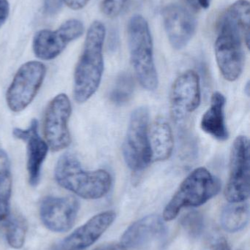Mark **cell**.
<instances>
[{"mask_svg": "<svg viewBox=\"0 0 250 250\" xmlns=\"http://www.w3.org/2000/svg\"><path fill=\"white\" fill-rule=\"evenodd\" d=\"M70 8L80 10L88 4L90 0H63Z\"/></svg>", "mask_w": 250, "mask_h": 250, "instance_id": "cell-28", "label": "cell"}, {"mask_svg": "<svg viewBox=\"0 0 250 250\" xmlns=\"http://www.w3.org/2000/svg\"><path fill=\"white\" fill-rule=\"evenodd\" d=\"M135 89V82L132 75L123 73L116 79L110 92V101L117 105H123L132 99Z\"/></svg>", "mask_w": 250, "mask_h": 250, "instance_id": "cell-21", "label": "cell"}, {"mask_svg": "<svg viewBox=\"0 0 250 250\" xmlns=\"http://www.w3.org/2000/svg\"><path fill=\"white\" fill-rule=\"evenodd\" d=\"M10 11L7 0H0V26L7 20Z\"/></svg>", "mask_w": 250, "mask_h": 250, "instance_id": "cell-27", "label": "cell"}, {"mask_svg": "<svg viewBox=\"0 0 250 250\" xmlns=\"http://www.w3.org/2000/svg\"><path fill=\"white\" fill-rule=\"evenodd\" d=\"M116 218L113 211L99 213L56 245L54 250H85L105 233Z\"/></svg>", "mask_w": 250, "mask_h": 250, "instance_id": "cell-14", "label": "cell"}, {"mask_svg": "<svg viewBox=\"0 0 250 250\" xmlns=\"http://www.w3.org/2000/svg\"><path fill=\"white\" fill-rule=\"evenodd\" d=\"M221 189V182L205 167H198L191 172L181 184L178 190L163 212V220L171 221L181 210L198 207L214 198Z\"/></svg>", "mask_w": 250, "mask_h": 250, "instance_id": "cell-5", "label": "cell"}, {"mask_svg": "<svg viewBox=\"0 0 250 250\" xmlns=\"http://www.w3.org/2000/svg\"><path fill=\"white\" fill-rule=\"evenodd\" d=\"M12 185L10 169L0 172V223L7 220L10 215Z\"/></svg>", "mask_w": 250, "mask_h": 250, "instance_id": "cell-22", "label": "cell"}, {"mask_svg": "<svg viewBox=\"0 0 250 250\" xmlns=\"http://www.w3.org/2000/svg\"><path fill=\"white\" fill-rule=\"evenodd\" d=\"M167 233L164 220L156 214L146 216L128 228L121 238V245L130 249H142L160 240Z\"/></svg>", "mask_w": 250, "mask_h": 250, "instance_id": "cell-16", "label": "cell"}, {"mask_svg": "<svg viewBox=\"0 0 250 250\" xmlns=\"http://www.w3.org/2000/svg\"><path fill=\"white\" fill-rule=\"evenodd\" d=\"M54 177L60 187L87 200L103 198L112 186V177L107 170H84L79 160L68 153L57 161Z\"/></svg>", "mask_w": 250, "mask_h": 250, "instance_id": "cell-3", "label": "cell"}, {"mask_svg": "<svg viewBox=\"0 0 250 250\" xmlns=\"http://www.w3.org/2000/svg\"><path fill=\"white\" fill-rule=\"evenodd\" d=\"M104 23L95 21L90 26L83 50L74 72L73 95L79 104L88 101L99 87L104 72Z\"/></svg>", "mask_w": 250, "mask_h": 250, "instance_id": "cell-1", "label": "cell"}, {"mask_svg": "<svg viewBox=\"0 0 250 250\" xmlns=\"http://www.w3.org/2000/svg\"><path fill=\"white\" fill-rule=\"evenodd\" d=\"M170 101L171 117L176 123H182L198 109L201 102V82L195 70H186L176 79Z\"/></svg>", "mask_w": 250, "mask_h": 250, "instance_id": "cell-10", "label": "cell"}, {"mask_svg": "<svg viewBox=\"0 0 250 250\" xmlns=\"http://www.w3.org/2000/svg\"><path fill=\"white\" fill-rule=\"evenodd\" d=\"M244 43L249 48V31L244 29L226 11L219 23L214 51L219 69L224 79L228 82L237 80L243 71Z\"/></svg>", "mask_w": 250, "mask_h": 250, "instance_id": "cell-2", "label": "cell"}, {"mask_svg": "<svg viewBox=\"0 0 250 250\" xmlns=\"http://www.w3.org/2000/svg\"><path fill=\"white\" fill-rule=\"evenodd\" d=\"M122 150L125 162L132 171L145 170L152 161L149 111L146 107H139L132 112Z\"/></svg>", "mask_w": 250, "mask_h": 250, "instance_id": "cell-6", "label": "cell"}, {"mask_svg": "<svg viewBox=\"0 0 250 250\" xmlns=\"http://www.w3.org/2000/svg\"><path fill=\"white\" fill-rule=\"evenodd\" d=\"M250 208L246 203H230L222 211L221 226L226 231L236 233L243 230L249 223Z\"/></svg>", "mask_w": 250, "mask_h": 250, "instance_id": "cell-19", "label": "cell"}, {"mask_svg": "<svg viewBox=\"0 0 250 250\" xmlns=\"http://www.w3.org/2000/svg\"><path fill=\"white\" fill-rule=\"evenodd\" d=\"M194 7L199 9H208L211 3V0H187Z\"/></svg>", "mask_w": 250, "mask_h": 250, "instance_id": "cell-30", "label": "cell"}, {"mask_svg": "<svg viewBox=\"0 0 250 250\" xmlns=\"http://www.w3.org/2000/svg\"><path fill=\"white\" fill-rule=\"evenodd\" d=\"M127 0H102V10L106 16L110 18L116 17L121 13Z\"/></svg>", "mask_w": 250, "mask_h": 250, "instance_id": "cell-24", "label": "cell"}, {"mask_svg": "<svg viewBox=\"0 0 250 250\" xmlns=\"http://www.w3.org/2000/svg\"><path fill=\"white\" fill-rule=\"evenodd\" d=\"M181 224L183 229L193 238L199 237L205 228L204 216L196 211H190L183 216Z\"/></svg>", "mask_w": 250, "mask_h": 250, "instance_id": "cell-23", "label": "cell"}, {"mask_svg": "<svg viewBox=\"0 0 250 250\" xmlns=\"http://www.w3.org/2000/svg\"><path fill=\"white\" fill-rule=\"evenodd\" d=\"M71 111L70 99L66 94L54 97L47 106L44 114V134L52 151H60L70 145L68 121Z\"/></svg>", "mask_w": 250, "mask_h": 250, "instance_id": "cell-9", "label": "cell"}, {"mask_svg": "<svg viewBox=\"0 0 250 250\" xmlns=\"http://www.w3.org/2000/svg\"><path fill=\"white\" fill-rule=\"evenodd\" d=\"M226 104L224 95L219 92H214L211 96L209 108L201 122L202 130L219 141H226L229 138L225 117Z\"/></svg>", "mask_w": 250, "mask_h": 250, "instance_id": "cell-17", "label": "cell"}, {"mask_svg": "<svg viewBox=\"0 0 250 250\" xmlns=\"http://www.w3.org/2000/svg\"><path fill=\"white\" fill-rule=\"evenodd\" d=\"M79 203L74 197L48 196L40 207V217L46 229L54 233H66L74 225Z\"/></svg>", "mask_w": 250, "mask_h": 250, "instance_id": "cell-12", "label": "cell"}, {"mask_svg": "<svg viewBox=\"0 0 250 250\" xmlns=\"http://www.w3.org/2000/svg\"><path fill=\"white\" fill-rule=\"evenodd\" d=\"M250 196L249 140L245 135L235 139L230 155L229 178L225 197L230 203H242Z\"/></svg>", "mask_w": 250, "mask_h": 250, "instance_id": "cell-8", "label": "cell"}, {"mask_svg": "<svg viewBox=\"0 0 250 250\" xmlns=\"http://www.w3.org/2000/svg\"><path fill=\"white\" fill-rule=\"evenodd\" d=\"M83 32V23L76 19L67 21L55 31H39L35 34L32 42L34 53L41 60H54L64 51L68 44L78 39Z\"/></svg>", "mask_w": 250, "mask_h": 250, "instance_id": "cell-11", "label": "cell"}, {"mask_svg": "<svg viewBox=\"0 0 250 250\" xmlns=\"http://www.w3.org/2000/svg\"><path fill=\"white\" fill-rule=\"evenodd\" d=\"M63 0H44V12L48 16H54L62 8Z\"/></svg>", "mask_w": 250, "mask_h": 250, "instance_id": "cell-26", "label": "cell"}, {"mask_svg": "<svg viewBox=\"0 0 250 250\" xmlns=\"http://www.w3.org/2000/svg\"><path fill=\"white\" fill-rule=\"evenodd\" d=\"M38 120H32L29 127L23 129L15 128L13 135L27 144V167L29 182L35 187L39 183L41 167L48 153V146L38 134Z\"/></svg>", "mask_w": 250, "mask_h": 250, "instance_id": "cell-15", "label": "cell"}, {"mask_svg": "<svg viewBox=\"0 0 250 250\" xmlns=\"http://www.w3.org/2000/svg\"><path fill=\"white\" fill-rule=\"evenodd\" d=\"M46 74L41 62L30 61L19 67L7 89L6 102L13 112L23 111L36 96Z\"/></svg>", "mask_w": 250, "mask_h": 250, "instance_id": "cell-7", "label": "cell"}, {"mask_svg": "<svg viewBox=\"0 0 250 250\" xmlns=\"http://www.w3.org/2000/svg\"><path fill=\"white\" fill-rule=\"evenodd\" d=\"M152 160L166 161L171 157L174 148V137L171 126L164 119L156 120L149 132Z\"/></svg>", "mask_w": 250, "mask_h": 250, "instance_id": "cell-18", "label": "cell"}, {"mask_svg": "<svg viewBox=\"0 0 250 250\" xmlns=\"http://www.w3.org/2000/svg\"><path fill=\"white\" fill-rule=\"evenodd\" d=\"M208 245L211 250H231L226 238L220 233H212L208 237Z\"/></svg>", "mask_w": 250, "mask_h": 250, "instance_id": "cell-25", "label": "cell"}, {"mask_svg": "<svg viewBox=\"0 0 250 250\" xmlns=\"http://www.w3.org/2000/svg\"><path fill=\"white\" fill-rule=\"evenodd\" d=\"M7 221L6 239L7 243L13 249H22L24 245L28 230L26 219L22 216L16 214L10 215Z\"/></svg>", "mask_w": 250, "mask_h": 250, "instance_id": "cell-20", "label": "cell"}, {"mask_svg": "<svg viewBox=\"0 0 250 250\" xmlns=\"http://www.w3.org/2000/svg\"><path fill=\"white\" fill-rule=\"evenodd\" d=\"M127 32L131 62L136 78L144 89L156 90L159 79L149 24L143 16L134 15L128 23Z\"/></svg>", "mask_w": 250, "mask_h": 250, "instance_id": "cell-4", "label": "cell"}, {"mask_svg": "<svg viewBox=\"0 0 250 250\" xmlns=\"http://www.w3.org/2000/svg\"><path fill=\"white\" fill-rule=\"evenodd\" d=\"M96 250H126L122 245H116V244H109V245H104Z\"/></svg>", "mask_w": 250, "mask_h": 250, "instance_id": "cell-31", "label": "cell"}, {"mask_svg": "<svg viewBox=\"0 0 250 250\" xmlns=\"http://www.w3.org/2000/svg\"><path fill=\"white\" fill-rule=\"evenodd\" d=\"M161 14L170 45L176 50L185 48L196 32V19L183 6L176 4L166 6Z\"/></svg>", "mask_w": 250, "mask_h": 250, "instance_id": "cell-13", "label": "cell"}, {"mask_svg": "<svg viewBox=\"0 0 250 250\" xmlns=\"http://www.w3.org/2000/svg\"><path fill=\"white\" fill-rule=\"evenodd\" d=\"M10 160L7 153L4 150L0 149V172L9 169Z\"/></svg>", "mask_w": 250, "mask_h": 250, "instance_id": "cell-29", "label": "cell"}]
</instances>
